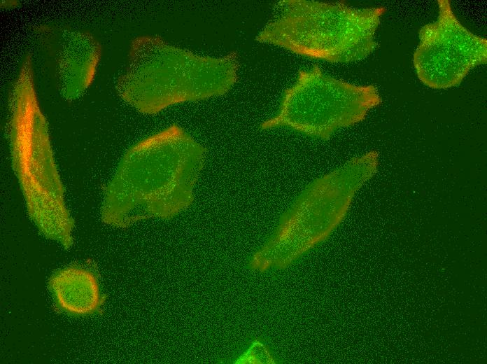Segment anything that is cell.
Listing matches in <instances>:
<instances>
[{"instance_id": "7", "label": "cell", "mask_w": 487, "mask_h": 364, "mask_svg": "<svg viewBox=\"0 0 487 364\" xmlns=\"http://www.w3.org/2000/svg\"><path fill=\"white\" fill-rule=\"evenodd\" d=\"M99 57V43L91 34L72 31L64 38L57 71L60 91L66 98L75 99L88 88Z\"/></svg>"}, {"instance_id": "5", "label": "cell", "mask_w": 487, "mask_h": 364, "mask_svg": "<svg viewBox=\"0 0 487 364\" xmlns=\"http://www.w3.org/2000/svg\"><path fill=\"white\" fill-rule=\"evenodd\" d=\"M380 102L374 85L338 80L315 65L298 72L295 83L285 90L278 112L261 127H286L326 140L337 129L363 120Z\"/></svg>"}, {"instance_id": "2", "label": "cell", "mask_w": 487, "mask_h": 364, "mask_svg": "<svg viewBox=\"0 0 487 364\" xmlns=\"http://www.w3.org/2000/svg\"><path fill=\"white\" fill-rule=\"evenodd\" d=\"M11 104L12 161L28 214L43 235L68 248L74 223L65 205L46 121L32 80L15 84Z\"/></svg>"}, {"instance_id": "9", "label": "cell", "mask_w": 487, "mask_h": 364, "mask_svg": "<svg viewBox=\"0 0 487 364\" xmlns=\"http://www.w3.org/2000/svg\"><path fill=\"white\" fill-rule=\"evenodd\" d=\"M237 363H274L269 352L263 344L255 342L237 360Z\"/></svg>"}, {"instance_id": "1", "label": "cell", "mask_w": 487, "mask_h": 364, "mask_svg": "<svg viewBox=\"0 0 487 364\" xmlns=\"http://www.w3.org/2000/svg\"><path fill=\"white\" fill-rule=\"evenodd\" d=\"M202 166L201 149L177 129L139 143L106 188L103 220L123 227L148 217L174 216L192 202Z\"/></svg>"}, {"instance_id": "4", "label": "cell", "mask_w": 487, "mask_h": 364, "mask_svg": "<svg viewBox=\"0 0 487 364\" xmlns=\"http://www.w3.org/2000/svg\"><path fill=\"white\" fill-rule=\"evenodd\" d=\"M373 164L372 155L367 154L309 184L254 255L253 263L262 267L285 265L324 239L336 214L367 176Z\"/></svg>"}, {"instance_id": "8", "label": "cell", "mask_w": 487, "mask_h": 364, "mask_svg": "<svg viewBox=\"0 0 487 364\" xmlns=\"http://www.w3.org/2000/svg\"><path fill=\"white\" fill-rule=\"evenodd\" d=\"M49 287L58 306L76 315L96 312L101 298L96 276L80 267H66L57 272L49 281Z\"/></svg>"}, {"instance_id": "3", "label": "cell", "mask_w": 487, "mask_h": 364, "mask_svg": "<svg viewBox=\"0 0 487 364\" xmlns=\"http://www.w3.org/2000/svg\"><path fill=\"white\" fill-rule=\"evenodd\" d=\"M384 12L383 7L355 8L342 2L283 0L258 39L313 59L358 61L377 47L375 33Z\"/></svg>"}, {"instance_id": "6", "label": "cell", "mask_w": 487, "mask_h": 364, "mask_svg": "<svg viewBox=\"0 0 487 364\" xmlns=\"http://www.w3.org/2000/svg\"><path fill=\"white\" fill-rule=\"evenodd\" d=\"M437 4V20L419 30L414 65L423 84L445 89L459 85L471 69L486 64L487 40L460 22L449 1Z\"/></svg>"}]
</instances>
